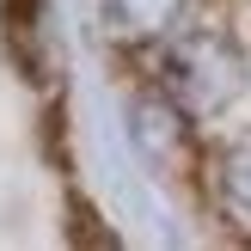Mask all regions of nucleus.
I'll return each instance as SVG.
<instances>
[{"instance_id": "obj_4", "label": "nucleus", "mask_w": 251, "mask_h": 251, "mask_svg": "<svg viewBox=\"0 0 251 251\" xmlns=\"http://www.w3.org/2000/svg\"><path fill=\"white\" fill-rule=\"evenodd\" d=\"M221 202H227L239 221H251V135L221 153Z\"/></svg>"}, {"instance_id": "obj_1", "label": "nucleus", "mask_w": 251, "mask_h": 251, "mask_svg": "<svg viewBox=\"0 0 251 251\" xmlns=\"http://www.w3.org/2000/svg\"><path fill=\"white\" fill-rule=\"evenodd\" d=\"M245 86V55L233 37L221 31H184L172 37L166 49V92L178 98L190 117H208V110H227Z\"/></svg>"}, {"instance_id": "obj_2", "label": "nucleus", "mask_w": 251, "mask_h": 251, "mask_svg": "<svg viewBox=\"0 0 251 251\" xmlns=\"http://www.w3.org/2000/svg\"><path fill=\"white\" fill-rule=\"evenodd\" d=\"M129 135H135L141 159L159 172V178H190V172H196V129H190V110H184L172 92L135 98Z\"/></svg>"}, {"instance_id": "obj_3", "label": "nucleus", "mask_w": 251, "mask_h": 251, "mask_svg": "<svg viewBox=\"0 0 251 251\" xmlns=\"http://www.w3.org/2000/svg\"><path fill=\"white\" fill-rule=\"evenodd\" d=\"M190 0H104V19L123 43H153V37H172Z\"/></svg>"}]
</instances>
